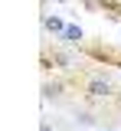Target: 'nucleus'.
Returning <instances> with one entry per match:
<instances>
[{
    "label": "nucleus",
    "instance_id": "obj_1",
    "mask_svg": "<svg viewBox=\"0 0 121 131\" xmlns=\"http://www.w3.org/2000/svg\"><path fill=\"white\" fill-rule=\"evenodd\" d=\"M75 89H79V95L85 98L92 108H102V105H108L111 98L118 95V85L108 79L105 72H95V69L82 72V79L75 82Z\"/></svg>",
    "mask_w": 121,
    "mask_h": 131
},
{
    "label": "nucleus",
    "instance_id": "obj_2",
    "mask_svg": "<svg viewBox=\"0 0 121 131\" xmlns=\"http://www.w3.org/2000/svg\"><path fill=\"white\" fill-rule=\"evenodd\" d=\"M43 72L49 75V69H62V72H72L79 69L75 66V52L72 49H62V46H43Z\"/></svg>",
    "mask_w": 121,
    "mask_h": 131
},
{
    "label": "nucleus",
    "instance_id": "obj_3",
    "mask_svg": "<svg viewBox=\"0 0 121 131\" xmlns=\"http://www.w3.org/2000/svg\"><path fill=\"white\" fill-rule=\"evenodd\" d=\"M69 85H72V82L59 79V75H52V79L46 75V79H43V98H46V102H49V98H52V102H59V98L66 95V89H69Z\"/></svg>",
    "mask_w": 121,
    "mask_h": 131
},
{
    "label": "nucleus",
    "instance_id": "obj_4",
    "mask_svg": "<svg viewBox=\"0 0 121 131\" xmlns=\"http://www.w3.org/2000/svg\"><path fill=\"white\" fill-rule=\"evenodd\" d=\"M59 39H62V46H85V33H82V26H79V23H69V26H66V33H62V36H59Z\"/></svg>",
    "mask_w": 121,
    "mask_h": 131
},
{
    "label": "nucleus",
    "instance_id": "obj_5",
    "mask_svg": "<svg viewBox=\"0 0 121 131\" xmlns=\"http://www.w3.org/2000/svg\"><path fill=\"white\" fill-rule=\"evenodd\" d=\"M66 26H69V23H66V20H59L56 13H43V30H46V33L62 36V33H66Z\"/></svg>",
    "mask_w": 121,
    "mask_h": 131
},
{
    "label": "nucleus",
    "instance_id": "obj_6",
    "mask_svg": "<svg viewBox=\"0 0 121 131\" xmlns=\"http://www.w3.org/2000/svg\"><path fill=\"white\" fill-rule=\"evenodd\" d=\"M85 10H92V13H102V0H79Z\"/></svg>",
    "mask_w": 121,
    "mask_h": 131
},
{
    "label": "nucleus",
    "instance_id": "obj_7",
    "mask_svg": "<svg viewBox=\"0 0 121 131\" xmlns=\"http://www.w3.org/2000/svg\"><path fill=\"white\" fill-rule=\"evenodd\" d=\"M39 131H56V128H52L49 121H39Z\"/></svg>",
    "mask_w": 121,
    "mask_h": 131
},
{
    "label": "nucleus",
    "instance_id": "obj_8",
    "mask_svg": "<svg viewBox=\"0 0 121 131\" xmlns=\"http://www.w3.org/2000/svg\"><path fill=\"white\" fill-rule=\"evenodd\" d=\"M59 3H69V0H59Z\"/></svg>",
    "mask_w": 121,
    "mask_h": 131
}]
</instances>
